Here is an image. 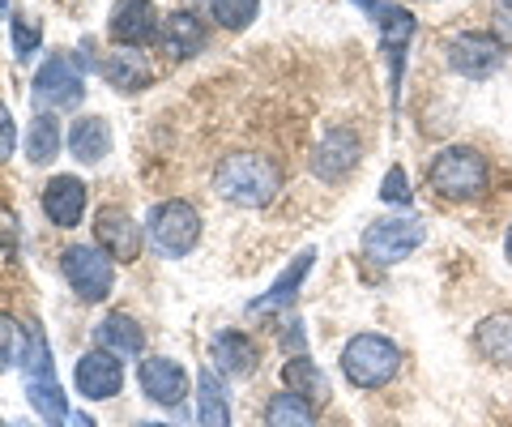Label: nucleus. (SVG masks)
<instances>
[{"mask_svg": "<svg viewBox=\"0 0 512 427\" xmlns=\"http://www.w3.org/2000/svg\"><path fill=\"white\" fill-rule=\"evenodd\" d=\"M214 188L218 197H227L231 205H244V210H261L278 197L282 188V167L265 154H227L214 171Z\"/></svg>", "mask_w": 512, "mask_h": 427, "instance_id": "1", "label": "nucleus"}, {"mask_svg": "<svg viewBox=\"0 0 512 427\" xmlns=\"http://www.w3.org/2000/svg\"><path fill=\"white\" fill-rule=\"evenodd\" d=\"M427 184L436 188V197H444V201H478L491 184V167H487V158L470 146H448L431 158Z\"/></svg>", "mask_w": 512, "mask_h": 427, "instance_id": "2", "label": "nucleus"}, {"mask_svg": "<svg viewBox=\"0 0 512 427\" xmlns=\"http://www.w3.org/2000/svg\"><path fill=\"white\" fill-rule=\"evenodd\" d=\"M397 368H402V351H397V342L380 338V334H359L346 342L342 351V372L346 381L355 389H380L389 385Z\"/></svg>", "mask_w": 512, "mask_h": 427, "instance_id": "3", "label": "nucleus"}, {"mask_svg": "<svg viewBox=\"0 0 512 427\" xmlns=\"http://www.w3.org/2000/svg\"><path fill=\"white\" fill-rule=\"evenodd\" d=\"M150 244L163 252V257H188L192 244H197V235H201V218L197 210H192L188 201H163V205H154L150 210Z\"/></svg>", "mask_w": 512, "mask_h": 427, "instance_id": "4", "label": "nucleus"}, {"mask_svg": "<svg viewBox=\"0 0 512 427\" xmlns=\"http://www.w3.org/2000/svg\"><path fill=\"white\" fill-rule=\"evenodd\" d=\"M423 240H427V227L419 218H380V223L363 231V257L376 265H397Z\"/></svg>", "mask_w": 512, "mask_h": 427, "instance_id": "5", "label": "nucleus"}, {"mask_svg": "<svg viewBox=\"0 0 512 427\" xmlns=\"http://www.w3.org/2000/svg\"><path fill=\"white\" fill-rule=\"evenodd\" d=\"M60 270L69 278V287L86 299V304H99V299L111 295V282H116V270H111V257L103 248H86V244H73L69 252L60 257Z\"/></svg>", "mask_w": 512, "mask_h": 427, "instance_id": "6", "label": "nucleus"}, {"mask_svg": "<svg viewBox=\"0 0 512 427\" xmlns=\"http://www.w3.org/2000/svg\"><path fill=\"white\" fill-rule=\"evenodd\" d=\"M448 65L461 77H474V82H487V77L500 73L504 65V43L483 30H470V35H457L448 43Z\"/></svg>", "mask_w": 512, "mask_h": 427, "instance_id": "7", "label": "nucleus"}, {"mask_svg": "<svg viewBox=\"0 0 512 427\" xmlns=\"http://www.w3.org/2000/svg\"><path fill=\"white\" fill-rule=\"evenodd\" d=\"M82 94H86V82H82V73H77L64 56H52L47 65L35 73V103L43 107H52V112H60V107H73V103H82Z\"/></svg>", "mask_w": 512, "mask_h": 427, "instance_id": "8", "label": "nucleus"}, {"mask_svg": "<svg viewBox=\"0 0 512 427\" xmlns=\"http://www.w3.org/2000/svg\"><path fill=\"white\" fill-rule=\"evenodd\" d=\"M73 381H77V389H82L90 402H107V398H116V393L124 389V368H120L116 355L90 351V355L77 359Z\"/></svg>", "mask_w": 512, "mask_h": 427, "instance_id": "9", "label": "nucleus"}, {"mask_svg": "<svg viewBox=\"0 0 512 427\" xmlns=\"http://www.w3.org/2000/svg\"><path fill=\"white\" fill-rule=\"evenodd\" d=\"M355 163H359V137L350 133V129H333V133H325V141L316 146V154H312V171L325 184H338V180H346L350 171H355Z\"/></svg>", "mask_w": 512, "mask_h": 427, "instance_id": "10", "label": "nucleus"}, {"mask_svg": "<svg viewBox=\"0 0 512 427\" xmlns=\"http://www.w3.org/2000/svg\"><path fill=\"white\" fill-rule=\"evenodd\" d=\"M94 240H99V248L120 265L141 257V231L124 210H103L99 223H94Z\"/></svg>", "mask_w": 512, "mask_h": 427, "instance_id": "11", "label": "nucleus"}, {"mask_svg": "<svg viewBox=\"0 0 512 427\" xmlns=\"http://www.w3.org/2000/svg\"><path fill=\"white\" fill-rule=\"evenodd\" d=\"M111 39L124 43V47H141L154 30H158V13H154V0H116L111 9Z\"/></svg>", "mask_w": 512, "mask_h": 427, "instance_id": "12", "label": "nucleus"}, {"mask_svg": "<svg viewBox=\"0 0 512 427\" xmlns=\"http://www.w3.org/2000/svg\"><path fill=\"white\" fill-rule=\"evenodd\" d=\"M43 214L56 227H77L86 214V184L77 176H52V184L43 188Z\"/></svg>", "mask_w": 512, "mask_h": 427, "instance_id": "13", "label": "nucleus"}, {"mask_svg": "<svg viewBox=\"0 0 512 427\" xmlns=\"http://www.w3.org/2000/svg\"><path fill=\"white\" fill-rule=\"evenodd\" d=\"M141 389H146V398H150V402L175 406V402L184 398V389H188V372H184L175 359L154 355V359L141 363Z\"/></svg>", "mask_w": 512, "mask_h": 427, "instance_id": "14", "label": "nucleus"}, {"mask_svg": "<svg viewBox=\"0 0 512 427\" xmlns=\"http://www.w3.org/2000/svg\"><path fill=\"white\" fill-rule=\"evenodd\" d=\"M99 69L107 77V86L141 90V86H150V77H154V60L146 52H137V47H120V52H111Z\"/></svg>", "mask_w": 512, "mask_h": 427, "instance_id": "15", "label": "nucleus"}, {"mask_svg": "<svg viewBox=\"0 0 512 427\" xmlns=\"http://www.w3.org/2000/svg\"><path fill=\"white\" fill-rule=\"evenodd\" d=\"M312 261H316V252H312V248H308V252H299L291 270H286V274H282V278H278L274 287H269L261 299H252V304H248V312H252V316H269V312L286 308V304H291V299L299 295L303 278H308V270H312Z\"/></svg>", "mask_w": 512, "mask_h": 427, "instance_id": "16", "label": "nucleus"}, {"mask_svg": "<svg viewBox=\"0 0 512 427\" xmlns=\"http://www.w3.org/2000/svg\"><path fill=\"white\" fill-rule=\"evenodd\" d=\"M69 154L77 158V163H103V158L111 154V129H107V120L103 116H82L73 124V133H69Z\"/></svg>", "mask_w": 512, "mask_h": 427, "instance_id": "17", "label": "nucleus"}, {"mask_svg": "<svg viewBox=\"0 0 512 427\" xmlns=\"http://www.w3.org/2000/svg\"><path fill=\"white\" fill-rule=\"evenodd\" d=\"M99 346L116 359H133V355L146 351V334H141V325L128 312H111L99 325Z\"/></svg>", "mask_w": 512, "mask_h": 427, "instance_id": "18", "label": "nucleus"}, {"mask_svg": "<svg viewBox=\"0 0 512 427\" xmlns=\"http://www.w3.org/2000/svg\"><path fill=\"white\" fill-rule=\"evenodd\" d=\"M282 381H286V389H291L295 398H303L308 406H325V402H329V381H325V372H320L308 355L286 359Z\"/></svg>", "mask_w": 512, "mask_h": 427, "instance_id": "19", "label": "nucleus"}, {"mask_svg": "<svg viewBox=\"0 0 512 427\" xmlns=\"http://www.w3.org/2000/svg\"><path fill=\"white\" fill-rule=\"evenodd\" d=\"M158 39H163V47L175 60H184V56H197L205 47V26L192 18V13H171L163 22V30H158Z\"/></svg>", "mask_w": 512, "mask_h": 427, "instance_id": "20", "label": "nucleus"}, {"mask_svg": "<svg viewBox=\"0 0 512 427\" xmlns=\"http://www.w3.org/2000/svg\"><path fill=\"white\" fill-rule=\"evenodd\" d=\"M214 363L222 368V376H248L252 368H256V346H252V338H244V334H218L214 338Z\"/></svg>", "mask_w": 512, "mask_h": 427, "instance_id": "21", "label": "nucleus"}, {"mask_svg": "<svg viewBox=\"0 0 512 427\" xmlns=\"http://www.w3.org/2000/svg\"><path fill=\"white\" fill-rule=\"evenodd\" d=\"M26 398H30V406L39 410V419L47 427H60L64 419H69V402H64L56 376H30V381H26Z\"/></svg>", "mask_w": 512, "mask_h": 427, "instance_id": "22", "label": "nucleus"}, {"mask_svg": "<svg viewBox=\"0 0 512 427\" xmlns=\"http://www.w3.org/2000/svg\"><path fill=\"white\" fill-rule=\"evenodd\" d=\"M474 346L495 363H512V312H495L474 329Z\"/></svg>", "mask_w": 512, "mask_h": 427, "instance_id": "23", "label": "nucleus"}, {"mask_svg": "<svg viewBox=\"0 0 512 427\" xmlns=\"http://www.w3.org/2000/svg\"><path fill=\"white\" fill-rule=\"evenodd\" d=\"M197 419H201V427H231L227 393H222L214 372H201L197 376Z\"/></svg>", "mask_w": 512, "mask_h": 427, "instance_id": "24", "label": "nucleus"}, {"mask_svg": "<svg viewBox=\"0 0 512 427\" xmlns=\"http://www.w3.org/2000/svg\"><path fill=\"white\" fill-rule=\"evenodd\" d=\"M380 26H384V47H389V60H393V82H397V77H402L406 43L414 35V13L410 9H384L380 13Z\"/></svg>", "mask_w": 512, "mask_h": 427, "instance_id": "25", "label": "nucleus"}, {"mask_svg": "<svg viewBox=\"0 0 512 427\" xmlns=\"http://www.w3.org/2000/svg\"><path fill=\"white\" fill-rule=\"evenodd\" d=\"M56 150H60V120L56 116H35L30 120V133H26V158L35 167H43V163H52L56 158Z\"/></svg>", "mask_w": 512, "mask_h": 427, "instance_id": "26", "label": "nucleus"}, {"mask_svg": "<svg viewBox=\"0 0 512 427\" xmlns=\"http://www.w3.org/2000/svg\"><path fill=\"white\" fill-rule=\"evenodd\" d=\"M265 427H316V415H312V406L295 398L291 389L278 393L274 402H269V415H265Z\"/></svg>", "mask_w": 512, "mask_h": 427, "instance_id": "27", "label": "nucleus"}, {"mask_svg": "<svg viewBox=\"0 0 512 427\" xmlns=\"http://www.w3.org/2000/svg\"><path fill=\"white\" fill-rule=\"evenodd\" d=\"M205 5H210V13L218 18V26H227V30H244V26L256 18L261 0H205Z\"/></svg>", "mask_w": 512, "mask_h": 427, "instance_id": "28", "label": "nucleus"}, {"mask_svg": "<svg viewBox=\"0 0 512 427\" xmlns=\"http://www.w3.org/2000/svg\"><path fill=\"white\" fill-rule=\"evenodd\" d=\"M9 39H13V56H18V60H30V56L39 52L43 26L30 18V13H18V18H13V26H9Z\"/></svg>", "mask_w": 512, "mask_h": 427, "instance_id": "29", "label": "nucleus"}, {"mask_svg": "<svg viewBox=\"0 0 512 427\" xmlns=\"http://www.w3.org/2000/svg\"><path fill=\"white\" fill-rule=\"evenodd\" d=\"M22 355H26L22 325L13 321V316H0V372L13 368V363H22Z\"/></svg>", "mask_w": 512, "mask_h": 427, "instance_id": "30", "label": "nucleus"}, {"mask_svg": "<svg viewBox=\"0 0 512 427\" xmlns=\"http://www.w3.org/2000/svg\"><path fill=\"white\" fill-rule=\"evenodd\" d=\"M380 197H384V201H393V205H410V188H406V171H402V167H393L389 176H384Z\"/></svg>", "mask_w": 512, "mask_h": 427, "instance_id": "31", "label": "nucleus"}, {"mask_svg": "<svg viewBox=\"0 0 512 427\" xmlns=\"http://www.w3.org/2000/svg\"><path fill=\"white\" fill-rule=\"evenodd\" d=\"M495 39L512 47V0H495Z\"/></svg>", "mask_w": 512, "mask_h": 427, "instance_id": "32", "label": "nucleus"}, {"mask_svg": "<svg viewBox=\"0 0 512 427\" xmlns=\"http://www.w3.org/2000/svg\"><path fill=\"white\" fill-rule=\"evenodd\" d=\"M13 146H18V124H13L9 107L0 103V158H9V154H13Z\"/></svg>", "mask_w": 512, "mask_h": 427, "instance_id": "33", "label": "nucleus"}, {"mask_svg": "<svg viewBox=\"0 0 512 427\" xmlns=\"http://www.w3.org/2000/svg\"><path fill=\"white\" fill-rule=\"evenodd\" d=\"M73 427H99V423H94L90 415H73Z\"/></svg>", "mask_w": 512, "mask_h": 427, "instance_id": "34", "label": "nucleus"}, {"mask_svg": "<svg viewBox=\"0 0 512 427\" xmlns=\"http://www.w3.org/2000/svg\"><path fill=\"white\" fill-rule=\"evenodd\" d=\"M504 257L512 261V227H508V240H504Z\"/></svg>", "mask_w": 512, "mask_h": 427, "instance_id": "35", "label": "nucleus"}, {"mask_svg": "<svg viewBox=\"0 0 512 427\" xmlns=\"http://www.w3.org/2000/svg\"><path fill=\"white\" fill-rule=\"evenodd\" d=\"M137 427H167V423H137Z\"/></svg>", "mask_w": 512, "mask_h": 427, "instance_id": "36", "label": "nucleus"}, {"mask_svg": "<svg viewBox=\"0 0 512 427\" xmlns=\"http://www.w3.org/2000/svg\"><path fill=\"white\" fill-rule=\"evenodd\" d=\"M0 13H5V0H0Z\"/></svg>", "mask_w": 512, "mask_h": 427, "instance_id": "37", "label": "nucleus"}, {"mask_svg": "<svg viewBox=\"0 0 512 427\" xmlns=\"http://www.w3.org/2000/svg\"><path fill=\"white\" fill-rule=\"evenodd\" d=\"M0 427H5V423H0Z\"/></svg>", "mask_w": 512, "mask_h": 427, "instance_id": "38", "label": "nucleus"}]
</instances>
